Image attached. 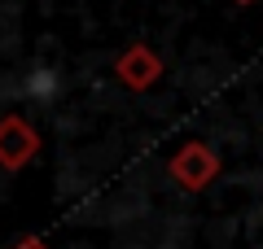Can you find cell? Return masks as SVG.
Here are the masks:
<instances>
[{"label":"cell","mask_w":263,"mask_h":249,"mask_svg":"<svg viewBox=\"0 0 263 249\" xmlns=\"http://www.w3.org/2000/svg\"><path fill=\"white\" fill-rule=\"evenodd\" d=\"M171 175L180 179L184 188H206L211 179L219 175V157H215V149L211 144H202V140H189L184 149H180L176 157H171Z\"/></svg>","instance_id":"1"},{"label":"cell","mask_w":263,"mask_h":249,"mask_svg":"<svg viewBox=\"0 0 263 249\" xmlns=\"http://www.w3.org/2000/svg\"><path fill=\"white\" fill-rule=\"evenodd\" d=\"M35 153H40V131L31 127L27 118H18V114L0 118V166H5V171L27 166Z\"/></svg>","instance_id":"2"},{"label":"cell","mask_w":263,"mask_h":249,"mask_svg":"<svg viewBox=\"0 0 263 249\" xmlns=\"http://www.w3.org/2000/svg\"><path fill=\"white\" fill-rule=\"evenodd\" d=\"M119 79L127 83L132 92H145V88H154L158 83V74H162V61H158V53H154L149 44H132V48H123V57H119Z\"/></svg>","instance_id":"3"},{"label":"cell","mask_w":263,"mask_h":249,"mask_svg":"<svg viewBox=\"0 0 263 249\" xmlns=\"http://www.w3.org/2000/svg\"><path fill=\"white\" fill-rule=\"evenodd\" d=\"M13 249H48V245H44V240H40V236H27V240H22V245H13Z\"/></svg>","instance_id":"4"},{"label":"cell","mask_w":263,"mask_h":249,"mask_svg":"<svg viewBox=\"0 0 263 249\" xmlns=\"http://www.w3.org/2000/svg\"><path fill=\"white\" fill-rule=\"evenodd\" d=\"M241 5H246V0H241Z\"/></svg>","instance_id":"5"}]
</instances>
